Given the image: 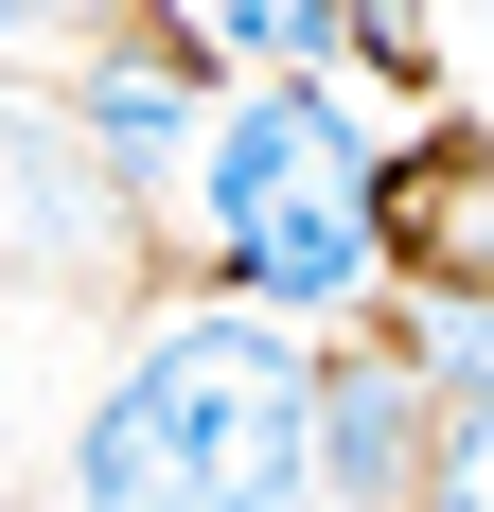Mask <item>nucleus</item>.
Returning a JSON list of instances; mask_svg holds the SVG:
<instances>
[{
  "mask_svg": "<svg viewBox=\"0 0 494 512\" xmlns=\"http://www.w3.org/2000/svg\"><path fill=\"white\" fill-rule=\"evenodd\" d=\"M53 512H318V336L159 283L53 442Z\"/></svg>",
  "mask_w": 494,
  "mask_h": 512,
  "instance_id": "1",
  "label": "nucleus"
},
{
  "mask_svg": "<svg viewBox=\"0 0 494 512\" xmlns=\"http://www.w3.org/2000/svg\"><path fill=\"white\" fill-rule=\"evenodd\" d=\"M159 265L195 301H247L283 336H353L389 318V124L371 89H230L195 142V195L159 230Z\"/></svg>",
  "mask_w": 494,
  "mask_h": 512,
  "instance_id": "2",
  "label": "nucleus"
},
{
  "mask_svg": "<svg viewBox=\"0 0 494 512\" xmlns=\"http://www.w3.org/2000/svg\"><path fill=\"white\" fill-rule=\"evenodd\" d=\"M159 283V212L124 195L53 71H0V301H124Z\"/></svg>",
  "mask_w": 494,
  "mask_h": 512,
  "instance_id": "3",
  "label": "nucleus"
},
{
  "mask_svg": "<svg viewBox=\"0 0 494 512\" xmlns=\"http://www.w3.org/2000/svg\"><path fill=\"white\" fill-rule=\"evenodd\" d=\"M53 89H71V124H89V159L159 212V230H177V195H195V142H212V106H230V89H212L177 36H142V0H124V18H106V36L53 71Z\"/></svg>",
  "mask_w": 494,
  "mask_h": 512,
  "instance_id": "4",
  "label": "nucleus"
},
{
  "mask_svg": "<svg viewBox=\"0 0 494 512\" xmlns=\"http://www.w3.org/2000/svg\"><path fill=\"white\" fill-rule=\"evenodd\" d=\"M424 442H442V389L406 354V318L318 336V512H424Z\"/></svg>",
  "mask_w": 494,
  "mask_h": 512,
  "instance_id": "5",
  "label": "nucleus"
},
{
  "mask_svg": "<svg viewBox=\"0 0 494 512\" xmlns=\"http://www.w3.org/2000/svg\"><path fill=\"white\" fill-rule=\"evenodd\" d=\"M389 301H477L494 318V124L459 89L389 142Z\"/></svg>",
  "mask_w": 494,
  "mask_h": 512,
  "instance_id": "6",
  "label": "nucleus"
},
{
  "mask_svg": "<svg viewBox=\"0 0 494 512\" xmlns=\"http://www.w3.org/2000/svg\"><path fill=\"white\" fill-rule=\"evenodd\" d=\"M142 36H177L212 89H353V0H142Z\"/></svg>",
  "mask_w": 494,
  "mask_h": 512,
  "instance_id": "7",
  "label": "nucleus"
},
{
  "mask_svg": "<svg viewBox=\"0 0 494 512\" xmlns=\"http://www.w3.org/2000/svg\"><path fill=\"white\" fill-rule=\"evenodd\" d=\"M424 389H442V442H424V512H494V318L477 301H389Z\"/></svg>",
  "mask_w": 494,
  "mask_h": 512,
  "instance_id": "8",
  "label": "nucleus"
},
{
  "mask_svg": "<svg viewBox=\"0 0 494 512\" xmlns=\"http://www.w3.org/2000/svg\"><path fill=\"white\" fill-rule=\"evenodd\" d=\"M459 106H477V124H494V18H477V89H459Z\"/></svg>",
  "mask_w": 494,
  "mask_h": 512,
  "instance_id": "9",
  "label": "nucleus"
}]
</instances>
